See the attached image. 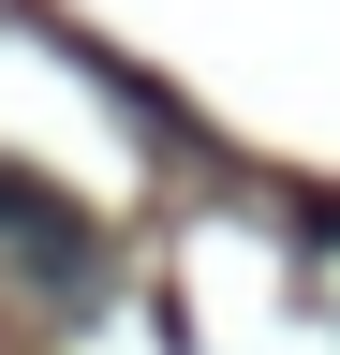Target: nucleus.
<instances>
[{"label": "nucleus", "instance_id": "obj_1", "mask_svg": "<svg viewBox=\"0 0 340 355\" xmlns=\"http://www.w3.org/2000/svg\"><path fill=\"white\" fill-rule=\"evenodd\" d=\"M0 266H15V296L89 311V296H104V222L74 207V193H45V178L0 163Z\"/></svg>", "mask_w": 340, "mask_h": 355}]
</instances>
